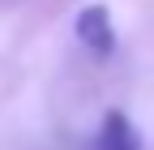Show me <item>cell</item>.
<instances>
[{"label":"cell","mask_w":154,"mask_h":150,"mask_svg":"<svg viewBox=\"0 0 154 150\" xmlns=\"http://www.w3.org/2000/svg\"><path fill=\"white\" fill-rule=\"evenodd\" d=\"M73 30H77V39H82L94 56H107V52L116 47V34H111V13H107L103 5H86L82 13H77Z\"/></svg>","instance_id":"6da1fadb"},{"label":"cell","mask_w":154,"mask_h":150,"mask_svg":"<svg viewBox=\"0 0 154 150\" xmlns=\"http://www.w3.org/2000/svg\"><path fill=\"white\" fill-rule=\"evenodd\" d=\"M99 150H141V137L124 111H107L99 129Z\"/></svg>","instance_id":"7a4b0ae2"}]
</instances>
